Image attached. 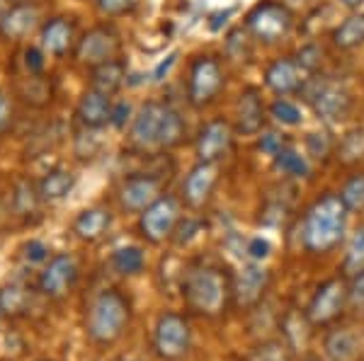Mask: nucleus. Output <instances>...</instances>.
Masks as SVG:
<instances>
[{"mask_svg": "<svg viewBox=\"0 0 364 361\" xmlns=\"http://www.w3.org/2000/svg\"><path fill=\"white\" fill-rule=\"evenodd\" d=\"M348 206L340 199V194L326 191L309 206L301 226L304 250L311 255L333 252L348 233Z\"/></svg>", "mask_w": 364, "mask_h": 361, "instance_id": "1", "label": "nucleus"}, {"mask_svg": "<svg viewBox=\"0 0 364 361\" xmlns=\"http://www.w3.org/2000/svg\"><path fill=\"white\" fill-rule=\"evenodd\" d=\"M182 296L192 313L204 318H219L233 304V279L219 267H197L187 272Z\"/></svg>", "mask_w": 364, "mask_h": 361, "instance_id": "2", "label": "nucleus"}, {"mask_svg": "<svg viewBox=\"0 0 364 361\" xmlns=\"http://www.w3.org/2000/svg\"><path fill=\"white\" fill-rule=\"evenodd\" d=\"M129 320H132V306L127 296L117 289H102L87 304L85 333L95 345H112L124 335Z\"/></svg>", "mask_w": 364, "mask_h": 361, "instance_id": "3", "label": "nucleus"}, {"mask_svg": "<svg viewBox=\"0 0 364 361\" xmlns=\"http://www.w3.org/2000/svg\"><path fill=\"white\" fill-rule=\"evenodd\" d=\"M294 27V13L282 0H260L245 15V29L262 44H277Z\"/></svg>", "mask_w": 364, "mask_h": 361, "instance_id": "4", "label": "nucleus"}, {"mask_svg": "<svg viewBox=\"0 0 364 361\" xmlns=\"http://www.w3.org/2000/svg\"><path fill=\"white\" fill-rule=\"evenodd\" d=\"M299 95H304V100L311 104L316 116L328 121V124L345 119L352 107L350 92L345 90L343 85L333 83V80H328L326 75H318V73L309 75V80L304 83Z\"/></svg>", "mask_w": 364, "mask_h": 361, "instance_id": "5", "label": "nucleus"}, {"mask_svg": "<svg viewBox=\"0 0 364 361\" xmlns=\"http://www.w3.org/2000/svg\"><path fill=\"white\" fill-rule=\"evenodd\" d=\"M226 85L224 66L216 56H197L190 63V73H187V102L195 109L209 107L216 97L221 95Z\"/></svg>", "mask_w": 364, "mask_h": 361, "instance_id": "6", "label": "nucleus"}, {"mask_svg": "<svg viewBox=\"0 0 364 361\" xmlns=\"http://www.w3.org/2000/svg\"><path fill=\"white\" fill-rule=\"evenodd\" d=\"M345 308H348V279L333 277L316 287L304 313L314 328H328L340 320Z\"/></svg>", "mask_w": 364, "mask_h": 361, "instance_id": "7", "label": "nucleus"}, {"mask_svg": "<svg viewBox=\"0 0 364 361\" xmlns=\"http://www.w3.org/2000/svg\"><path fill=\"white\" fill-rule=\"evenodd\" d=\"M192 347V328L180 313H161L154 328V349L161 359L180 361Z\"/></svg>", "mask_w": 364, "mask_h": 361, "instance_id": "8", "label": "nucleus"}, {"mask_svg": "<svg viewBox=\"0 0 364 361\" xmlns=\"http://www.w3.org/2000/svg\"><path fill=\"white\" fill-rule=\"evenodd\" d=\"M178 223H180V204H178V199H175V196H170V194H163V196H158V199L151 204L149 209H144V211H141L139 231H141V235H144L146 240L158 245V243L173 238Z\"/></svg>", "mask_w": 364, "mask_h": 361, "instance_id": "9", "label": "nucleus"}, {"mask_svg": "<svg viewBox=\"0 0 364 361\" xmlns=\"http://www.w3.org/2000/svg\"><path fill=\"white\" fill-rule=\"evenodd\" d=\"M119 34L107 25H97L90 32H85L75 44V58L83 66L95 68L100 63H107L119 54Z\"/></svg>", "mask_w": 364, "mask_h": 361, "instance_id": "10", "label": "nucleus"}, {"mask_svg": "<svg viewBox=\"0 0 364 361\" xmlns=\"http://www.w3.org/2000/svg\"><path fill=\"white\" fill-rule=\"evenodd\" d=\"M309 75L311 73L296 61V56H282L267 63L262 80H265L267 90H272L277 97H289V95L301 92Z\"/></svg>", "mask_w": 364, "mask_h": 361, "instance_id": "11", "label": "nucleus"}, {"mask_svg": "<svg viewBox=\"0 0 364 361\" xmlns=\"http://www.w3.org/2000/svg\"><path fill=\"white\" fill-rule=\"evenodd\" d=\"M233 126L226 119H211L199 129L195 153L199 162H219L228 155L233 145Z\"/></svg>", "mask_w": 364, "mask_h": 361, "instance_id": "12", "label": "nucleus"}, {"mask_svg": "<svg viewBox=\"0 0 364 361\" xmlns=\"http://www.w3.org/2000/svg\"><path fill=\"white\" fill-rule=\"evenodd\" d=\"M269 272L260 265H245L243 270L233 277V304L243 311H252L262 304L269 289Z\"/></svg>", "mask_w": 364, "mask_h": 361, "instance_id": "13", "label": "nucleus"}, {"mask_svg": "<svg viewBox=\"0 0 364 361\" xmlns=\"http://www.w3.org/2000/svg\"><path fill=\"white\" fill-rule=\"evenodd\" d=\"M78 282V265L70 255H54L39 274V291L46 299H63Z\"/></svg>", "mask_w": 364, "mask_h": 361, "instance_id": "14", "label": "nucleus"}, {"mask_svg": "<svg viewBox=\"0 0 364 361\" xmlns=\"http://www.w3.org/2000/svg\"><path fill=\"white\" fill-rule=\"evenodd\" d=\"M219 184V162H197L182 182V201L190 209L207 206Z\"/></svg>", "mask_w": 364, "mask_h": 361, "instance_id": "15", "label": "nucleus"}, {"mask_svg": "<svg viewBox=\"0 0 364 361\" xmlns=\"http://www.w3.org/2000/svg\"><path fill=\"white\" fill-rule=\"evenodd\" d=\"M236 129L243 136H255L265 129V119H267V107L262 100V92L257 87H243L236 100Z\"/></svg>", "mask_w": 364, "mask_h": 361, "instance_id": "16", "label": "nucleus"}, {"mask_svg": "<svg viewBox=\"0 0 364 361\" xmlns=\"http://www.w3.org/2000/svg\"><path fill=\"white\" fill-rule=\"evenodd\" d=\"M166 102H146L139 109V114L132 121V143L144 150L158 148V138H161L163 119H166Z\"/></svg>", "mask_w": 364, "mask_h": 361, "instance_id": "17", "label": "nucleus"}, {"mask_svg": "<svg viewBox=\"0 0 364 361\" xmlns=\"http://www.w3.org/2000/svg\"><path fill=\"white\" fill-rule=\"evenodd\" d=\"M161 194V179L154 174H132L119 187V204L127 211L141 213L149 209Z\"/></svg>", "mask_w": 364, "mask_h": 361, "instance_id": "18", "label": "nucleus"}, {"mask_svg": "<svg viewBox=\"0 0 364 361\" xmlns=\"http://www.w3.org/2000/svg\"><path fill=\"white\" fill-rule=\"evenodd\" d=\"M323 352L331 361H357L362 354V337L352 328H333L323 337Z\"/></svg>", "mask_w": 364, "mask_h": 361, "instance_id": "19", "label": "nucleus"}, {"mask_svg": "<svg viewBox=\"0 0 364 361\" xmlns=\"http://www.w3.org/2000/svg\"><path fill=\"white\" fill-rule=\"evenodd\" d=\"M75 114L85 129H102L105 124H109V116H112V100H109V95H102L90 87L80 97Z\"/></svg>", "mask_w": 364, "mask_h": 361, "instance_id": "20", "label": "nucleus"}, {"mask_svg": "<svg viewBox=\"0 0 364 361\" xmlns=\"http://www.w3.org/2000/svg\"><path fill=\"white\" fill-rule=\"evenodd\" d=\"M42 49L51 56H66L73 46V22L66 17H51L39 29Z\"/></svg>", "mask_w": 364, "mask_h": 361, "instance_id": "21", "label": "nucleus"}, {"mask_svg": "<svg viewBox=\"0 0 364 361\" xmlns=\"http://www.w3.org/2000/svg\"><path fill=\"white\" fill-rule=\"evenodd\" d=\"M39 25V10L32 3H13L10 13L5 15L0 34L5 39H25Z\"/></svg>", "mask_w": 364, "mask_h": 361, "instance_id": "22", "label": "nucleus"}, {"mask_svg": "<svg viewBox=\"0 0 364 361\" xmlns=\"http://www.w3.org/2000/svg\"><path fill=\"white\" fill-rule=\"evenodd\" d=\"M127 80V63L122 58H112L107 63H100V66L90 68V87L102 95L112 97Z\"/></svg>", "mask_w": 364, "mask_h": 361, "instance_id": "23", "label": "nucleus"}, {"mask_svg": "<svg viewBox=\"0 0 364 361\" xmlns=\"http://www.w3.org/2000/svg\"><path fill=\"white\" fill-rule=\"evenodd\" d=\"M109 226H112V213L102 206H92V209H85V211L73 221V233L80 240L95 243L109 231Z\"/></svg>", "mask_w": 364, "mask_h": 361, "instance_id": "24", "label": "nucleus"}, {"mask_svg": "<svg viewBox=\"0 0 364 361\" xmlns=\"http://www.w3.org/2000/svg\"><path fill=\"white\" fill-rule=\"evenodd\" d=\"M331 44L340 51H352L364 44V13H352L331 32Z\"/></svg>", "mask_w": 364, "mask_h": 361, "instance_id": "25", "label": "nucleus"}, {"mask_svg": "<svg viewBox=\"0 0 364 361\" xmlns=\"http://www.w3.org/2000/svg\"><path fill=\"white\" fill-rule=\"evenodd\" d=\"M73 187H75V174L70 170H63V167H56V170L44 174L37 189L42 201H61L73 191Z\"/></svg>", "mask_w": 364, "mask_h": 361, "instance_id": "26", "label": "nucleus"}, {"mask_svg": "<svg viewBox=\"0 0 364 361\" xmlns=\"http://www.w3.org/2000/svg\"><path fill=\"white\" fill-rule=\"evenodd\" d=\"M336 160L340 165L352 167L364 160V126H355V129L345 131L336 143Z\"/></svg>", "mask_w": 364, "mask_h": 361, "instance_id": "27", "label": "nucleus"}, {"mask_svg": "<svg viewBox=\"0 0 364 361\" xmlns=\"http://www.w3.org/2000/svg\"><path fill=\"white\" fill-rule=\"evenodd\" d=\"M343 277L345 279H352L357 277L360 272H364V226H360L352 238L348 240V248H345V255H343Z\"/></svg>", "mask_w": 364, "mask_h": 361, "instance_id": "28", "label": "nucleus"}, {"mask_svg": "<svg viewBox=\"0 0 364 361\" xmlns=\"http://www.w3.org/2000/svg\"><path fill=\"white\" fill-rule=\"evenodd\" d=\"M187 136V124L182 119V114L175 107L166 109V119H163V129H161V138H158V148H175L185 141Z\"/></svg>", "mask_w": 364, "mask_h": 361, "instance_id": "29", "label": "nucleus"}, {"mask_svg": "<svg viewBox=\"0 0 364 361\" xmlns=\"http://www.w3.org/2000/svg\"><path fill=\"white\" fill-rule=\"evenodd\" d=\"M112 267L117 274L122 277H134V274H141L146 267V255L144 250L136 248V245H127V248H119L114 250L112 255Z\"/></svg>", "mask_w": 364, "mask_h": 361, "instance_id": "30", "label": "nucleus"}, {"mask_svg": "<svg viewBox=\"0 0 364 361\" xmlns=\"http://www.w3.org/2000/svg\"><path fill=\"white\" fill-rule=\"evenodd\" d=\"M248 361H294V347L282 340H265L250 349Z\"/></svg>", "mask_w": 364, "mask_h": 361, "instance_id": "31", "label": "nucleus"}, {"mask_svg": "<svg viewBox=\"0 0 364 361\" xmlns=\"http://www.w3.org/2000/svg\"><path fill=\"white\" fill-rule=\"evenodd\" d=\"M274 167H277L284 177H294V179L311 177V165H309L306 155L296 153V150H291V148H284L277 158H274Z\"/></svg>", "mask_w": 364, "mask_h": 361, "instance_id": "32", "label": "nucleus"}, {"mask_svg": "<svg viewBox=\"0 0 364 361\" xmlns=\"http://www.w3.org/2000/svg\"><path fill=\"white\" fill-rule=\"evenodd\" d=\"M340 199L348 206V211L364 209V172H355L345 179L343 189H340Z\"/></svg>", "mask_w": 364, "mask_h": 361, "instance_id": "33", "label": "nucleus"}, {"mask_svg": "<svg viewBox=\"0 0 364 361\" xmlns=\"http://www.w3.org/2000/svg\"><path fill=\"white\" fill-rule=\"evenodd\" d=\"M27 304H29L27 289L17 287V284L0 289V311L8 313V316H20L22 311H27Z\"/></svg>", "mask_w": 364, "mask_h": 361, "instance_id": "34", "label": "nucleus"}, {"mask_svg": "<svg viewBox=\"0 0 364 361\" xmlns=\"http://www.w3.org/2000/svg\"><path fill=\"white\" fill-rule=\"evenodd\" d=\"M269 114L284 126H299L301 124V109L296 107L291 100H284V97H277L272 104H269Z\"/></svg>", "mask_w": 364, "mask_h": 361, "instance_id": "35", "label": "nucleus"}, {"mask_svg": "<svg viewBox=\"0 0 364 361\" xmlns=\"http://www.w3.org/2000/svg\"><path fill=\"white\" fill-rule=\"evenodd\" d=\"M336 143L338 141H333V136L326 131L309 133L306 136V150H309L311 158H316V160H328V155L336 153Z\"/></svg>", "mask_w": 364, "mask_h": 361, "instance_id": "36", "label": "nucleus"}, {"mask_svg": "<svg viewBox=\"0 0 364 361\" xmlns=\"http://www.w3.org/2000/svg\"><path fill=\"white\" fill-rule=\"evenodd\" d=\"M42 199L39 196V189H34L29 182H22L20 187L15 189V196H13V204L17 209V213L27 216V213H34L37 211V201Z\"/></svg>", "mask_w": 364, "mask_h": 361, "instance_id": "37", "label": "nucleus"}, {"mask_svg": "<svg viewBox=\"0 0 364 361\" xmlns=\"http://www.w3.org/2000/svg\"><path fill=\"white\" fill-rule=\"evenodd\" d=\"M97 13L105 17H124L141 5V0H95Z\"/></svg>", "mask_w": 364, "mask_h": 361, "instance_id": "38", "label": "nucleus"}, {"mask_svg": "<svg viewBox=\"0 0 364 361\" xmlns=\"http://www.w3.org/2000/svg\"><path fill=\"white\" fill-rule=\"evenodd\" d=\"M296 61L301 63L306 71L314 75V73H318V68H321V63H323V51H321V46H316V44H306V46H301V49L296 51Z\"/></svg>", "mask_w": 364, "mask_h": 361, "instance_id": "39", "label": "nucleus"}, {"mask_svg": "<svg viewBox=\"0 0 364 361\" xmlns=\"http://www.w3.org/2000/svg\"><path fill=\"white\" fill-rule=\"evenodd\" d=\"M257 148H260V153L269 155V158H277L282 150L287 148L284 133H279V131H265L260 136V143H257Z\"/></svg>", "mask_w": 364, "mask_h": 361, "instance_id": "40", "label": "nucleus"}, {"mask_svg": "<svg viewBox=\"0 0 364 361\" xmlns=\"http://www.w3.org/2000/svg\"><path fill=\"white\" fill-rule=\"evenodd\" d=\"M250 32L248 29H236V32H231V37H228V51H231V56L236 58V61H243L245 56H250Z\"/></svg>", "mask_w": 364, "mask_h": 361, "instance_id": "41", "label": "nucleus"}, {"mask_svg": "<svg viewBox=\"0 0 364 361\" xmlns=\"http://www.w3.org/2000/svg\"><path fill=\"white\" fill-rule=\"evenodd\" d=\"M348 306L352 311H364V272L348 279Z\"/></svg>", "mask_w": 364, "mask_h": 361, "instance_id": "42", "label": "nucleus"}, {"mask_svg": "<svg viewBox=\"0 0 364 361\" xmlns=\"http://www.w3.org/2000/svg\"><path fill=\"white\" fill-rule=\"evenodd\" d=\"M199 231H202V221L197 218H185L178 223V228L173 233V240L178 243V245H187V243L192 240V238L199 235Z\"/></svg>", "mask_w": 364, "mask_h": 361, "instance_id": "43", "label": "nucleus"}, {"mask_svg": "<svg viewBox=\"0 0 364 361\" xmlns=\"http://www.w3.org/2000/svg\"><path fill=\"white\" fill-rule=\"evenodd\" d=\"M25 66L32 75L42 73L44 71V49H37V46L25 49Z\"/></svg>", "mask_w": 364, "mask_h": 361, "instance_id": "44", "label": "nucleus"}, {"mask_svg": "<svg viewBox=\"0 0 364 361\" xmlns=\"http://www.w3.org/2000/svg\"><path fill=\"white\" fill-rule=\"evenodd\" d=\"M245 252H248L255 262H262V260L269 257L272 245H269V240H265V238H252V240L248 243V248H245Z\"/></svg>", "mask_w": 364, "mask_h": 361, "instance_id": "45", "label": "nucleus"}, {"mask_svg": "<svg viewBox=\"0 0 364 361\" xmlns=\"http://www.w3.org/2000/svg\"><path fill=\"white\" fill-rule=\"evenodd\" d=\"M46 257H49V248H46L42 240H29L25 245V260L32 262V265L44 262Z\"/></svg>", "mask_w": 364, "mask_h": 361, "instance_id": "46", "label": "nucleus"}, {"mask_svg": "<svg viewBox=\"0 0 364 361\" xmlns=\"http://www.w3.org/2000/svg\"><path fill=\"white\" fill-rule=\"evenodd\" d=\"M129 116H132V107H129L127 102H117V104H112V116H109V124H112L114 129H124Z\"/></svg>", "mask_w": 364, "mask_h": 361, "instance_id": "47", "label": "nucleus"}, {"mask_svg": "<svg viewBox=\"0 0 364 361\" xmlns=\"http://www.w3.org/2000/svg\"><path fill=\"white\" fill-rule=\"evenodd\" d=\"M10 121H13V104H10L5 92H0V133H5Z\"/></svg>", "mask_w": 364, "mask_h": 361, "instance_id": "48", "label": "nucleus"}, {"mask_svg": "<svg viewBox=\"0 0 364 361\" xmlns=\"http://www.w3.org/2000/svg\"><path fill=\"white\" fill-rule=\"evenodd\" d=\"M233 15V8H226V10H219V13H214L209 17V29L211 32H219L221 27H226L228 17Z\"/></svg>", "mask_w": 364, "mask_h": 361, "instance_id": "49", "label": "nucleus"}, {"mask_svg": "<svg viewBox=\"0 0 364 361\" xmlns=\"http://www.w3.org/2000/svg\"><path fill=\"white\" fill-rule=\"evenodd\" d=\"M175 58H178V54H170V56H168V61H163L161 66L156 68V73H154V78H156V80H163V75H166V73L170 71V66L175 63Z\"/></svg>", "mask_w": 364, "mask_h": 361, "instance_id": "50", "label": "nucleus"}, {"mask_svg": "<svg viewBox=\"0 0 364 361\" xmlns=\"http://www.w3.org/2000/svg\"><path fill=\"white\" fill-rule=\"evenodd\" d=\"M10 8H13V0H0V25H3L5 15L10 13Z\"/></svg>", "mask_w": 364, "mask_h": 361, "instance_id": "51", "label": "nucleus"}, {"mask_svg": "<svg viewBox=\"0 0 364 361\" xmlns=\"http://www.w3.org/2000/svg\"><path fill=\"white\" fill-rule=\"evenodd\" d=\"M362 3H364V0H340V5H345L348 10H357Z\"/></svg>", "mask_w": 364, "mask_h": 361, "instance_id": "52", "label": "nucleus"}, {"mask_svg": "<svg viewBox=\"0 0 364 361\" xmlns=\"http://www.w3.org/2000/svg\"><path fill=\"white\" fill-rule=\"evenodd\" d=\"M304 361H321V359H318V357H306Z\"/></svg>", "mask_w": 364, "mask_h": 361, "instance_id": "53", "label": "nucleus"}, {"mask_svg": "<svg viewBox=\"0 0 364 361\" xmlns=\"http://www.w3.org/2000/svg\"><path fill=\"white\" fill-rule=\"evenodd\" d=\"M13 3H32V0H13Z\"/></svg>", "mask_w": 364, "mask_h": 361, "instance_id": "54", "label": "nucleus"}, {"mask_svg": "<svg viewBox=\"0 0 364 361\" xmlns=\"http://www.w3.org/2000/svg\"><path fill=\"white\" fill-rule=\"evenodd\" d=\"M0 318H3V311H0Z\"/></svg>", "mask_w": 364, "mask_h": 361, "instance_id": "55", "label": "nucleus"}]
</instances>
